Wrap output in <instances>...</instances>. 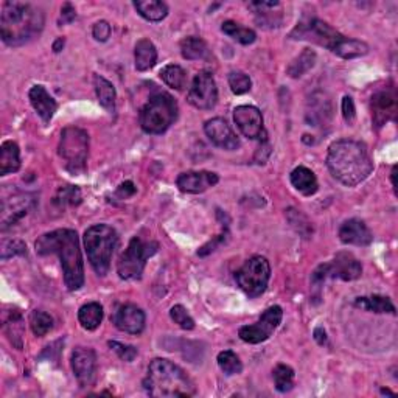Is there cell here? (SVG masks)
Wrapping results in <instances>:
<instances>
[{
    "label": "cell",
    "mask_w": 398,
    "mask_h": 398,
    "mask_svg": "<svg viewBox=\"0 0 398 398\" xmlns=\"http://www.w3.org/2000/svg\"><path fill=\"white\" fill-rule=\"evenodd\" d=\"M327 167L333 178L347 187L361 184L374 172V162L370 159L368 147L352 138H341L330 145Z\"/></svg>",
    "instance_id": "obj_1"
},
{
    "label": "cell",
    "mask_w": 398,
    "mask_h": 398,
    "mask_svg": "<svg viewBox=\"0 0 398 398\" xmlns=\"http://www.w3.org/2000/svg\"><path fill=\"white\" fill-rule=\"evenodd\" d=\"M36 252L39 255H58L67 289L77 291L84 285V264L77 232L58 229L37 238Z\"/></svg>",
    "instance_id": "obj_2"
},
{
    "label": "cell",
    "mask_w": 398,
    "mask_h": 398,
    "mask_svg": "<svg viewBox=\"0 0 398 398\" xmlns=\"http://www.w3.org/2000/svg\"><path fill=\"white\" fill-rule=\"evenodd\" d=\"M41 8L24 2H5L0 15V36L10 47H21L35 39L44 28Z\"/></svg>",
    "instance_id": "obj_3"
},
{
    "label": "cell",
    "mask_w": 398,
    "mask_h": 398,
    "mask_svg": "<svg viewBox=\"0 0 398 398\" xmlns=\"http://www.w3.org/2000/svg\"><path fill=\"white\" fill-rule=\"evenodd\" d=\"M143 388L151 397L174 398L192 397L197 394V386L178 364L168 359L156 358L148 365Z\"/></svg>",
    "instance_id": "obj_4"
},
{
    "label": "cell",
    "mask_w": 398,
    "mask_h": 398,
    "mask_svg": "<svg viewBox=\"0 0 398 398\" xmlns=\"http://www.w3.org/2000/svg\"><path fill=\"white\" fill-rule=\"evenodd\" d=\"M118 244V235L114 227L107 224L91 226L84 232V248L91 266L98 275H106L111 260Z\"/></svg>",
    "instance_id": "obj_5"
},
{
    "label": "cell",
    "mask_w": 398,
    "mask_h": 398,
    "mask_svg": "<svg viewBox=\"0 0 398 398\" xmlns=\"http://www.w3.org/2000/svg\"><path fill=\"white\" fill-rule=\"evenodd\" d=\"M178 103L165 92L151 97L141 111V126L147 134H163L176 118H178Z\"/></svg>",
    "instance_id": "obj_6"
},
{
    "label": "cell",
    "mask_w": 398,
    "mask_h": 398,
    "mask_svg": "<svg viewBox=\"0 0 398 398\" xmlns=\"http://www.w3.org/2000/svg\"><path fill=\"white\" fill-rule=\"evenodd\" d=\"M58 153L66 162L67 172L73 176L83 174L89 156V134L77 126H67L61 132Z\"/></svg>",
    "instance_id": "obj_7"
},
{
    "label": "cell",
    "mask_w": 398,
    "mask_h": 398,
    "mask_svg": "<svg viewBox=\"0 0 398 398\" xmlns=\"http://www.w3.org/2000/svg\"><path fill=\"white\" fill-rule=\"evenodd\" d=\"M159 244L156 242H143L142 238L134 237L129 242L128 248L120 255L117 262V273L123 280H138L147 266V260L153 257Z\"/></svg>",
    "instance_id": "obj_8"
},
{
    "label": "cell",
    "mask_w": 398,
    "mask_h": 398,
    "mask_svg": "<svg viewBox=\"0 0 398 398\" xmlns=\"http://www.w3.org/2000/svg\"><path fill=\"white\" fill-rule=\"evenodd\" d=\"M289 37L291 39L314 42L320 47L332 50L333 53L336 52L339 44L345 39L344 35H341L332 25L320 21L318 17H303L298 24V27L289 33Z\"/></svg>",
    "instance_id": "obj_9"
},
{
    "label": "cell",
    "mask_w": 398,
    "mask_h": 398,
    "mask_svg": "<svg viewBox=\"0 0 398 398\" xmlns=\"http://www.w3.org/2000/svg\"><path fill=\"white\" fill-rule=\"evenodd\" d=\"M271 279V264L264 257H252L235 273V280L249 298H258L266 291Z\"/></svg>",
    "instance_id": "obj_10"
},
{
    "label": "cell",
    "mask_w": 398,
    "mask_h": 398,
    "mask_svg": "<svg viewBox=\"0 0 398 398\" xmlns=\"http://www.w3.org/2000/svg\"><path fill=\"white\" fill-rule=\"evenodd\" d=\"M282 318H283V309L279 305L269 307L266 311L262 314V318L258 319L257 324L244 325L239 328L238 336L248 344L264 343V341L269 339L271 334L277 330V327L280 325Z\"/></svg>",
    "instance_id": "obj_11"
},
{
    "label": "cell",
    "mask_w": 398,
    "mask_h": 398,
    "mask_svg": "<svg viewBox=\"0 0 398 398\" xmlns=\"http://www.w3.org/2000/svg\"><path fill=\"white\" fill-rule=\"evenodd\" d=\"M187 101L201 111H210L218 103V87L210 72L201 71L195 75L193 83L188 89Z\"/></svg>",
    "instance_id": "obj_12"
},
{
    "label": "cell",
    "mask_w": 398,
    "mask_h": 398,
    "mask_svg": "<svg viewBox=\"0 0 398 398\" xmlns=\"http://www.w3.org/2000/svg\"><path fill=\"white\" fill-rule=\"evenodd\" d=\"M233 122L244 137L251 141H266V131L263 126V116L258 107L243 105L233 109Z\"/></svg>",
    "instance_id": "obj_13"
},
{
    "label": "cell",
    "mask_w": 398,
    "mask_h": 398,
    "mask_svg": "<svg viewBox=\"0 0 398 398\" xmlns=\"http://www.w3.org/2000/svg\"><path fill=\"white\" fill-rule=\"evenodd\" d=\"M72 370L80 388L92 386L97 375V355L87 347H77L72 353Z\"/></svg>",
    "instance_id": "obj_14"
},
{
    "label": "cell",
    "mask_w": 398,
    "mask_h": 398,
    "mask_svg": "<svg viewBox=\"0 0 398 398\" xmlns=\"http://www.w3.org/2000/svg\"><path fill=\"white\" fill-rule=\"evenodd\" d=\"M36 206V198L30 193H16L10 199H2V230L21 221Z\"/></svg>",
    "instance_id": "obj_15"
},
{
    "label": "cell",
    "mask_w": 398,
    "mask_h": 398,
    "mask_svg": "<svg viewBox=\"0 0 398 398\" xmlns=\"http://www.w3.org/2000/svg\"><path fill=\"white\" fill-rule=\"evenodd\" d=\"M328 279H341L344 282L356 280L363 274L361 262L350 252H339L332 263H325Z\"/></svg>",
    "instance_id": "obj_16"
},
{
    "label": "cell",
    "mask_w": 398,
    "mask_h": 398,
    "mask_svg": "<svg viewBox=\"0 0 398 398\" xmlns=\"http://www.w3.org/2000/svg\"><path fill=\"white\" fill-rule=\"evenodd\" d=\"M206 136L208 137L215 147L223 148L227 151H233L239 148V141L235 132L230 128V125L226 122L224 118L217 117L212 120H207L204 125Z\"/></svg>",
    "instance_id": "obj_17"
},
{
    "label": "cell",
    "mask_w": 398,
    "mask_h": 398,
    "mask_svg": "<svg viewBox=\"0 0 398 398\" xmlns=\"http://www.w3.org/2000/svg\"><path fill=\"white\" fill-rule=\"evenodd\" d=\"M112 322L120 332H125L128 334H141L145 330L147 316H145V313L137 305L126 303V305H122L114 313Z\"/></svg>",
    "instance_id": "obj_18"
},
{
    "label": "cell",
    "mask_w": 398,
    "mask_h": 398,
    "mask_svg": "<svg viewBox=\"0 0 398 398\" xmlns=\"http://www.w3.org/2000/svg\"><path fill=\"white\" fill-rule=\"evenodd\" d=\"M372 120L377 128L386 125L389 120H395L397 116V96L392 91L377 92L370 101Z\"/></svg>",
    "instance_id": "obj_19"
},
{
    "label": "cell",
    "mask_w": 398,
    "mask_h": 398,
    "mask_svg": "<svg viewBox=\"0 0 398 398\" xmlns=\"http://www.w3.org/2000/svg\"><path fill=\"white\" fill-rule=\"evenodd\" d=\"M218 181V174L212 172H186L178 176L176 184H178L181 192L198 195L217 186Z\"/></svg>",
    "instance_id": "obj_20"
},
{
    "label": "cell",
    "mask_w": 398,
    "mask_h": 398,
    "mask_svg": "<svg viewBox=\"0 0 398 398\" xmlns=\"http://www.w3.org/2000/svg\"><path fill=\"white\" fill-rule=\"evenodd\" d=\"M339 239L344 244L352 246H369L374 242V233L365 226L364 221L352 218L347 219L339 227Z\"/></svg>",
    "instance_id": "obj_21"
},
{
    "label": "cell",
    "mask_w": 398,
    "mask_h": 398,
    "mask_svg": "<svg viewBox=\"0 0 398 398\" xmlns=\"http://www.w3.org/2000/svg\"><path fill=\"white\" fill-rule=\"evenodd\" d=\"M28 98L37 116L42 118V122L50 123V120L53 118L56 109H58V103L46 91V87L41 84L33 86L28 92Z\"/></svg>",
    "instance_id": "obj_22"
},
{
    "label": "cell",
    "mask_w": 398,
    "mask_h": 398,
    "mask_svg": "<svg viewBox=\"0 0 398 398\" xmlns=\"http://www.w3.org/2000/svg\"><path fill=\"white\" fill-rule=\"evenodd\" d=\"M181 55L188 61H208L212 58L207 42L197 36H188L181 41Z\"/></svg>",
    "instance_id": "obj_23"
},
{
    "label": "cell",
    "mask_w": 398,
    "mask_h": 398,
    "mask_svg": "<svg viewBox=\"0 0 398 398\" xmlns=\"http://www.w3.org/2000/svg\"><path fill=\"white\" fill-rule=\"evenodd\" d=\"M289 181H291V184L296 190L300 192L302 195H305V197H311V195L318 192L319 188L316 174L307 167L294 168L291 172V176H289Z\"/></svg>",
    "instance_id": "obj_24"
},
{
    "label": "cell",
    "mask_w": 398,
    "mask_h": 398,
    "mask_svg": "<svg viewBox=\"0 0 398 398\" xmlns=\"http://www.w3.org/2000/svg\"><path fill=\"white\" fill-rule=\"evenodd\" d=\"M21 168V151L16 142L6 141L0 147V174L16 173Z\"/></svg>",
    "instance_id": "obj_25"
},
{
    "label": "cell",
    "mask_w": 398,
    "mask_h": 398,
    "mask_svg": "<svg viewBox=\"0 0 398 398\" xmlns=\"http://www.w3.org/2000/svg\"><path fill=\"white\" fill-rule=\"evenodd\" d=\"M134 61L138 72H147L156 66L157 50L154 44L150 39H141L136 44L134 48Z\"/></svg>",
    "instance_id": "obj_26"
},
{
    "label": "cell",
    "mask_w": 398,
    "mask_h": 398,
    "mask_svg": "<svg viewBox=\"0 0 398 398\" xmlns=\"http://www.w3.org/2000/svg\"><path fill=\"white\" fill-rule=\"evenodd\" d=\"M134 8L150 22H161L168 16V6L161 0H137L134 2Z\"/></svg>",
    "instance_id": "obj_27"
},
{
    "label": "cell",
    "mask_w": 398,
    "mask_h": 398,
    "mask_svg": "<svg viewBox=\"0 0 398 398\" xmlns=\"http://www.w3.org/2000/svg\"><path fill=\"white\" fill-rule=\"evenodd\" d=\"M93 87H96L98 103L111 114L116 111L117 92L111 81H107L105 77H101V75H96V77H93Z\"/></svg>",
    "instance_id": "obj_28"
},
{
    "label": "cell",
    "mask_w": 398,
    "mask_h": 398,
    "mask_svg": "<svg viewBox=\"0 0 398 398\" xmlns=\"http://www.w3.org/2000/svg\"><path fill=\"white\" fill-rule=\"evenodd\" d=\"M80 324L86 330H97L103 320V307L98 302H89L80 308L78 311Z\"/></svg>",
    "instance_id": "obj_29"
},
{
    "label": "cell",
    "mask_w": 398,
    "mask_h": 398,
    "mask_svg": "<svg viewBox=\"0 0 398 398\" xmlns=\"http://www.w3.org/2000/svg\"><path fill=\"white\" fill-rule=\"evenodd\" d=\"M355 307L365 309L372 313H388L395 314V307L386 296H368V298H358L355 300Z\"/></svg>",
    "instance_id": "obj_30"
},
{
    "label": "cell",
    "mask_w": 398,
    "mask_h": 398,
    "mask_svg": "<svg viewBox=\"0 0 398 398\" xmlns=\"http://www.w3.org/2000/svg\"><path fill=\"white\" fill-rule=\"evenodd\" d=\"M316 58H318V56H316L314 50L305 48L299 56H296V58L289 62V66L287 67V73L291 78H300L309 69L314 67Z\"/></svg>",
    "instance_id": "obj_31"
},
{
    "label": "cell",
    "mask_w": 398,
    "mask_h": 398,
    "mask_svg": "<svg viewBox=\"0 0 398 398\" xmlns=\"http://www.w3.org/2000/svg\"><path fill=\"white\" fill-rule=\"evenodd\" d=\"M221 30H223L224 35L232 37L233 41L243 44V46H251V44H254L257 39V35L254 30L246 28L243 27V25H239L233 21L223 22V27H221Z\"/></svg>",
    "instance_id": "obj_32"
},
{
    "label": "cell",
    "mask_w": 398,
    "mask_h": 398,
    "mask_svg": "<svg viewBox=\"0 0 398 398\" xmlns=\"http://www.w3.org/2000/svg\"><path fill=\"white\" fill-rule=\"evenodd\" d=\"M369 53V46L359 39H352V37H345V39L339 44L334 55L344 60H353L361 58V56Z\"/></svg>",
    "instance_id": "obj_33"
},
{
    "label": "cell",
    "mask_w": 398,
    "mask_h": 398,
    "mask_svg": "<svg viewBox=\"0 0 398 398\" xmlns=\"http://www.w3.org/2000/svg\"><path fill=\"white\" fill-rule=\"evenodd\" d=\"M161 78L168 87L182 91L187 84V72L178 64H168L161 71Z\"/></svg>",
    "instance_id": "obj_34"
},
{
    "label": "cell",
    "mask_w": 398,
    "mask_h": 398,
    "mask_svg": "<svg viewBox=\"0 0 398 398\" xmlns=\"http://www.w3.org/2000/svg\"><path fill=\"white\" fill-rule=\"evenodd\" d=\"M22 324H24L22 314L19 311L10 313L8 319H5L3 322V330L8 334L11 344L15 345L16 349H22V334H24Z\"/></svg>",
    "instance_id": "obj_35"
},
{
    "label": "cell",
    "mask_w": 398,
    "mask_h": 398,
    "mask_svg": "<svg viewBox=\"0 0 398 398\" xmlns=\"http://www.w3.org/2000/svg\"><path fill=\"white\" fill-rule=\"evenodd\" d=\"M274 377V384L275 389L282 394H287L294 386V370L287 364H279L275 365V369L273 372Z\"/></svg>",
    "instance_id": "obj_36"
},
{
    "label": "cell",
    "mask_w": 398,
    "mask_h": 398,
    "mask_svg": "<svg viewBox=\"0 0 398 398\" xmlns=\"http://www.w3.org/2000/svg\"><path fill=\"white\" fill-rule=\"evenodd\" d=\"M30 327L31 332L35 333V336L37 338L46 336V334L53 328L52 316L39 311V309H35V311L30 313Z\"/></svg>",
    "instance_id": "obj_37"
},
{
    "label": "cell",
    "mask_w": 398,
    "mask_h": 398,
    "mask_svg": "<svg viewBox=\"0 0 398 398\" xmlns=\"http://www.w3.org/2000/svg\"><path fill=\"white\" fill-rule=\"evenodd\" d=\"M287 218H288L289 224H291L293 229L298 232L300 237H303V238L311 237L313 226L300 210H296V208H288Z\"/></svg>",
    "instance_id": "obj_38"
},
{
    "label": "cell",
    "mask_w": 398,
    "mask_h": 398,
    "mask_svg": "<svg viewBox=\"0 0 398 398\" xmlns=\"http://www.w3.org/2000/svg\"><path fill=\"white\" fill-rule=\"evenodd\" d=\"M218 365L226 375H238L243 372V364L235 352L224 350L218 355Z\"/></svg>",
    "instance_id": "obj_39"
},
{
    "label": "cell",
    "mask_w": 398,
    "mask_h": 398,
    "mask_svg": "<svg viewBox=\"0 0 398 398\" xmlns=\"http://www.w3.org/2000/svg\"><path fill=\"white\" fill-rule=\"evenodd\" d=\"M81 190L78 187H73V186H66V187H61L58 193H56L55 197V204L60 206V207H64V206H78L81 202Z\"/></svg>",
    "instance_id": "obj_40"
},
{
    "label": "cell",
    "mask_w": 398,
    "mask_h": 398,
    "mask_svg": "<svg viewBox=\"0 0 398 398\" xmlns=\"http://www.w3.org/2000/svg\"><path fill=\"white\" fill-rule=\"evenodd\" d=\"M227 81H229L230 91L235 93V96H243V93L249 92L252 87V81L248 75L238 71L230 72L229 77H227Z\"/></svg>",
    "instance_id": "obj_41"
},
{
    "label": "cell",
    "mask_w": 398,
    "mask_h": 398,
    "mask_svg": "<svg viewBox=\"0 0 398 398\" xmlns=\"http://www.w3.org/2000/svg\"><path fill=\"white\" fill-rule=\"evenodd\" d=\"M170 316H172L174 324H178L182 330H193L195 328V320L192 316L188 314L186 307L174 305L172 309H170Z\"/></svg>",
    "instance_id": "obj_42"
},
{
    "label": "cell",
    "mask_w": 398,
    "mask_h": 398,
    "mask_svg": "<svg viewBox=\"0 0 398 398\" xmlns=\"http://www.w3.org/2000/svg\"><path fill=\"white\" fill-rule=\"evenodd\" d=\"M15 255H27V246L21 239H5L2 242V260H8V258Z\"/></svg>",
    "instance_id": "obj_43"
},
{
    "label": "cell",
    "mask_w": 398,
    "mask_h": 398,
    "mask_svg": "<svg viewBox=\"0 0 398 398\" xmlns=\"http://www.w3.org/2000/svg\"><path fill=\"white\" fill-rule=\"evenodd\" d=\"M107 345H109L111 349L117 353L118 358L122 359V361L132 363L137 358V349L134 345L122 344V343H117V341H109Z\"/></svg>",
    "instance_id": "obj_44"
},
{
    "label": "cell",
    "mask_w": 398,
    "mask_h": 398,
    "mask_svg": "<svg viewBox=\"0 0 398 398\" xmlns=\"http://www.w3.org/2000/svg\"><path fill=\"white\" fill-rule=\"evenodd\" d=\"M111 33H112V28H111L109 22H106V21L97 22L96 25H93V28H92L93 37H96V39L100 41V42H106L107 39H109Z\"/></svg>",
    "instance_id": "obj_45"
},
{
    "label": "cell",
    "mask_w": 398,
    "mask_h": 398,
    "mask_svg": "<svg viewBox=\"0 0 398 398\" xmlns=\"http://www.w3.org/2000/svg\"><path fill=\"white\" fill-rule=\"evenodd\" d=\"M227 235H229V233H227V230H226L224 233H221V235L215 237V238L212 239V242H208L207 244L202 246V248L198 251V255H199V257H206V255L210 254V252H213L215 249H217L219 244H223V243L226 242Z\"/></svg>",
    "instance_id": "obj_46"
},
{
    "label": "cell",
    "mask_w": 398,
    "mask_h": 398,
    "mask_svg": "<svg viewBox=\"0 0 398 398\" xmlns=\"http://www.w3.org/2000/svg\"><path fill=\"white\" fill-rule=\"evenodd\" d=\"M343 117L344 120L349 125H352L355 122V117H356V109H355V103H353V98L352 97H344L343 98Z\"/></svg>",
    "instance_id": "obj_47"
},
{
    "label": "cell",
    "mask_w": 398,
    "mask_h": 398,
    "mask_svg": "<svg viewBox=\"0 0 398 398\" xmlns=\"http://www.w3.org/2000/svg\"><path fill=\"white\" fill-rule=\"evenodd\" d=\"M75 17H77V11L72 6V3H64L61 8V19H60V24H71L75 21Z\"/></svg>",
    "instance_id": "obj_48"
},
{
    "label": "cell",
    "mask_w": 398,
    "mask_h": 398,
    "mask_svg": "<svg viewBox=\"0 0 398 398\" xmlns=\"http://www.w3.org/2000/svg\"><path fill=\"white\" fill-rule=\"evenodd\" d=\"M134 193H136L134 184H132L131 181H126V182H123V184L117 188V193H116V195H117V197H118L120 199H128V198H131Z\"/></svg>",
    "instance_id": "obj_49"
},
{
    "label": "cell",
    "mask_w": 398,
    "mask_h": 398,
    "mask_svg": "<svg viewBox=\"0 0 398 398\" xmlns=\"http://www.w3.org/2000/svg\"><path fill=\"white\" fill-rule=\"evenodd\" d=\"M314 339H316V343H318L319 345H324L327 344V333L325 330L322 327H318L314 330Z\"/></svg>",
    "instance_id": "obj_50"
},
{
    "label": "cell",
    "mask_w": 398,
    "mask_h": 398,
    "mask_svg": "<svg viewBox=\"0 0 398 398\" xmlns=\"http://www.w3.org/2000/svg\"><path fill=\"white\" fill-rule=\"evenodd\" d=\"M62 47H64V37H58V39H56L53 44V50L56 53H60Z\"/></svg>",
    "instance_id": "obj_51"
},
{
    "label": "cell",
    "mask_w": 398,
    "mask_h": 398,
    "mask_svg": "<svg viewBox=\"0 0 398 398\" xmlns=\"http://www.w3.org/2000/svg\"><path fill=\"white\" fill-rule=\"evenodd\" d=\"M381 394L383 395H394V392H390L389 389H381Z\"/></svg>",
    "instance_id": "obj_52"
}]
</instances>
